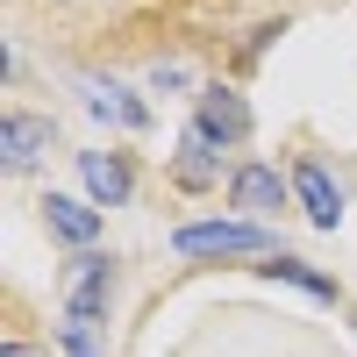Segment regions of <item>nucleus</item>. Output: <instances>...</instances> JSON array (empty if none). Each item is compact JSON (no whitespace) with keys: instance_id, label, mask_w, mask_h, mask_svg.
<instances>
[{"instance_id":"nucleus-7","label":"nucleus","mask_w":357,"mask_h":357,"mask_svg":"<svg viewBox=\"0 0 357 357\" xmlns=\"http://www.w3.org/2000/svg\"><path fill=\"white\" fill-rule=\"evenodd\" d=\"M286 178H293V200H301V215L314 229H336L343 222V186H336V172L321 165V158H301Z\"/></svg>"},{"instance_id":"nucleus-6","label":"nucleus","mask_w":357,"mask_h":357,"mask_svg":"<svg viewBox=\"0 0 357 357\" xmlns=\"http://www.w3.org/2000/svg\"><path fill=\"white\" fill-rule=\"evenodd\" d=\"M79 186L93 207H129L136 200V165L129 151H79Z\"/></svg>"},{"instance_id":"nucleus-5","label":"nucleus","mask_w":357,"mask_h":357,"mask_svg":"<svg viewBox=\"0 0 357 357\" xmlns=\"http://www.w3.org/2000/svg\"><path fill=\"white\" fill-rule=\"evenodd\" d=\"M222 200L243 222H264V215H279V207L293 200V178H279V165H236L229 186H222Z\"/></svg>"},{"instance_id":"nucleus-10","label":"nucleus","mask_w":357,"mask_h":357,"mask_svg":"<svg viewBox=\"0 0 357 357\" xmlns=\"http://www.w3.org/2000/svg\"><path fill=\"white\" fill-rule=\"evenodd\" d=\"M86 114H100L107 129H129V136L151 129V100H136L129 86H114V79H86Z\"/></svg>"},{"instance_id":"nucleus-9","label":"nucleus","mask_w":357,"mask_h":357,"mask_svg":"<svg viewBox=\"0 0 357 357\" xmlns=\"http://www.w3.org/2000/svg\"><path fill=\"white\" fill-rule=\"evenodd\" d=\"M43 229H50L65 250H93V243H100V207L79 200V193H43Z\"/></svg>"},{"instance_id":"nucleus-1","label":"nucleus","mask_w":357,"mask_h":357,"mask_svg":"<svg viewBox=\"0 0 357 357\" xmlns=\"http://www.w3.org/2000/svg\"><path fill=\"white\" fill-rule=\"evenodd\" d=\"M172 250L178 257H272V229L243 222V215H222V222H178L172 229Z\"/></svg>"},{"instance_id":"nucleus-2","label":"nucleus","mask_w":357,"mask_h":357,"mask_svg":"<svg viewBox=\"0 0 357 357\" xmlns=\"http://www.w3.org/2000/svg\"><path fill=\"white\" fill-rule=\"evenodd\" d=\"M107 301H114V257L107 250H72V264H65V321L100 329Z\"/></svg>"},{"instance_id":"nucleus-4","label":"nucleus","mask_w":357,"mask_h":357,"mask_svg":"<svg viewBox=\"0 0 357 357\" xmlns=\"http://www.w3.org/2000/svg\"><path fill=\"white\" fill-rule=\"evenodd\" d=\"M200 143H215V151H236V143H250V100L236 93V86L207 79L193 93V122H186Z\"/></svg>"},{"instance_id":"nucleus-11","label":"nucleus","mask_w":357,"mask_h":357,"mask_svg":"<svg viewBox=\"0 0 357 357\" xmlns=\"http://www.w3.org/2000/svg\"><path fill=\"white\" fill-rule=\"evenodd\" d=\"M264 279H279V286H293V293H307V301H329V307H343V286L329 279V272H314L307 257H293V250H272L257 264Z\"/></svg>"},{"instance_id":"nucleus-3","label":"nucleus","mask_w":357,"mask_h":357,"mask_svg":"<svg viewBox=\"0 0 357 357\" xmlns=\"http://www.w3.org/2000/svg\"><path fill=\"white\" fill-rule=\"evenodd\" d=\"M50 151H57V114H36V107L0 114V172L8 178H29Z\"/></svg>"},{"instance_id":"nucleus-13","label":"nucleus","mask_w":357,"mask_h":357,"mask_svg":"<svg viewBox=\"0 0 357 357\" xmlns=\"http://www.w3.org/2000/svg\"><path fill=\"white\" fill-rule=\"evenodd\" d=\"M93 336H100V329H79V321H65V329H57L65 357H100V350H93Z\"/></svg>"},{"instance_id":"nucleus-14","label":"nucleus","mask_w":357,"mask_h":357,"mask_svg":"<svg viewBox=\"0 0 357 357\" xmlns=\"http://www.w3.org/2000/svg\"><path fill=\"white\" fill-rule=\"evenodd\" d=\"M0 357H50V350L29 343V336H0Z\"/></svg>"},{"instance_id":"nucleus-8","label":"nucleus","mask_w":357,"mask_h":357,"mask_svg":"<svg viewBox=\"0 0 357 357\" xmlns=\"http://www.w3.org/2000/svg\"><path fill=\"white\" fill-rule=\"evenodd\" d=\"M165 172H172V186H178V193H215V186H229L222 151H215V143H200L193 129L178 136V151L165 158Z\"/></svg>"},{"instance_id":"nucleus-12","label":"nucleus","mask_w":357,"mask_h":357,"mask_svg":"<svg viewBox=\"0 0 357 357\" xmlns=\"http://www.w3.org/2000/svg\"><path fill=\"white\" fill-rule=\"evenodd\" d=\"M186 86H193L186 57H158V65H151V93H186ZM193 93H200V86H193Z\"/></svg>"}]
</instances>
